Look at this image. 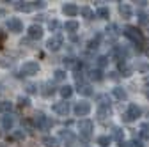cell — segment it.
<instances>
[{
    "label": "cell",
    "mask_w": 149,
    "mask_h": 147,
    "mask_svg": "<svg viewBox=\"0 0 149 147\" xmlns=\"http://www.w3.org/2000/svg\"><path fill=\"white\" fill-rule=\"evenodd\" d=\"M62 62H64V66H66V67H74V66H77V62H74V59H71V57L64 59Z\"/></svg>",
    "instance_id": "cell-29"
},
{
    "label": "cell",
    "mask_w": 149,
    "mask_h": 147,
    "mask_svg": "<svg viewBox=\"0 0 149 147\" xmlns=\"http://www.w3.org/2000/svg\"><path fill=\"white\" fill-rule=\"evenodd\" d=\"M13 122H14V121H13L11 115H6V117L2 119V126L6 128V130H11V128H13Z\"/></svg>",
    "instance_id": "cell-21"
},
{
    "label": "cell",
    "mask_w": 149,
    "mask_h": 147,
    "mask_svg": "<svg viewBox=\"0 0 149 147\" xmlns=\"http://www.w3.org/2000/svg\"><path fill=\"white\" fill-rule=\"evenodd\" d=\"M27 90H29L30 94H34V92H37V87H36V85H32V83H29V85H27Z\"/></svg>",
    "instance_id": "cell-35"
},
{
    "label": "cell",
    "mask_w": 149,
    "mask_h": 147,
    "mask_svg": "<svg viewBox=\"0 0 149 147\" xmlns=\"http://www.w3.org/2000/svg\"><path fill=\"white\" fill-rule=\"evenodd\" d=\"M78 21H74V20H71V21H66L64 23V30L66 32H69V34H73V32H77L78 30Z\"/></svg>",
    "instance_id": "cell-12"
},
{
    "label": "cell",
    "mask_w": 149,
    "mask_h": 147,
    "mask_svg": "<svg viewBox=\"0 0 149 147\" xmlns=\"http://www.w3.org/2000/svg\"><path fill=\"white\" fill-rule=\"evenodd\" d=\"M78 12H82V16H85L87 20H91V18H94V12L91 11V7H82Z\"/></svg>",
    "instance_id": "cell-23"
},
{
    "label": "cell",
    "mask_w": 149,
    "mask_h": 147,
    "mask_svg": "<svg viewBox=\"0 0 149 147\" xmlns=\"http://www.w3.org/2000/svg\"><path fill=\"white\" fill-rule=\"evenodd\" d=\"M0 110H2V112H11V110H13V103H9V101H2V103H0Z\"/></svg>",
    "instance_id": "cell-26"
},
{
    "label": "cell",
    "mask_w": 149,
    "mask_h": 147,
    "mask_svg": "<svg viewBox=\"0 0 149 147\" xmlns=\"http://www.w3.org/2000/svg\"><path fill=\"white\" fill-rule=\"evenodd\" d=\"M119 69L123 73V76H130V75H132V69L126 66V62H119Z\"/></svg>",
    "instance_id": "cell-22"
},
{
    "label": "cell",
    "mask_w": 149,
    "mask_h": 147,
    "mask_svg": "<svg viewBox=\"0 0 149 147\" xmlns=\"http://www.w3.org/2000/svg\"><path fill=\"white\" fill-rule=\"evenodd\" d=\"M2 16H6V11H4V9H0V18H2Z\"/></svg>",
    "instance_id": "cell-40"
},
{
    "label": "cell",
    "mask_w": 149,
    "mask_h": 147,
    "mask_svg": "<svg viewBox=\"0 0 149 147\" xmlns=\"http://www.w3.org/2000/svg\"><path fill=\"white\" fill-rule=\"evenodd\" d=\"M73 112H74V115H78V117H85L91 112V105L87 101H78L77 105H74Z\"/></svg>",
    "instance_id": "cell-5"
},
{
    "label": "cell",
    "mask_w": 149,
    "mask_h": 147,
    "mask_svg": "<svg viewBox=\"0 0 149 147\" xmlns=\"http://www.w3.org/2000/svg\"><path fill=\"white\" fill-rule=\"evenodd\" d=\"M142 115V110H140V106H137V105H130L128 106V112L126 114H123V119H124V122H133V121H137L139 117Z\"/></svg>",
    "instance_id": "cell-3"
},
{
    "label": "cell",
    "mask_w": 149,
    "mask_h": 147,
    "mask_svg": "<svg viewBox=\"0 0 149 147\" xmlns=\"http://www.w3.org/2000/svg\"><path fill=\"white\" fill-rule=\"evenodd\" d=\"M110 78L112 80H117V73H110Z\"/></svg>",
    "instance_id": "cell-39"
},
{
    "label": "cell",
    "mask_w": 149,
    "mask_h": 147,
    "mask_svg": "<svg viewBox=\"0 0 149 147\" xmlns=\"http://www.w3.org/2000/svg\"><path fill=\"white\" fill-rule=\"evenodd\" d=\"M71 94H73V87H71V85H64V87H61V96H62L64 99L71 98Z\"/></svg>",
    "instance_id": "cell-18"
},
{
    "label": "cell",
    "mask_w": 149,
    "mask_h": 147,
    "mask_svg": "<svg viewBox=\"0 0 149 147\" xmlns=\"http://www.w3.org/2000/svg\"><path fill=\"white\" fill-rule=\"evenodd\" d=\"M139 21L142 25H149V16L147 14H139Z\"/></svg>",
    "instance_id": "cell-30"
},
{
    "label": "cell",
    "mask_w": 149,
    "mask_h": 147,
    "mask_svg": "<svg viewBox=\"0 0 149 147\" xmlns=\"http://www.w3.org/2000/svg\"><path fill=\"white\" fill-rule=\"evenodd\" d=\"M96 14H98V16H100V18H103V20H107V18H108V16H110V11H108V9H107V7H100V9H98V12H96Z\"/></svg>",
    "instance_id": "cell-27"
},
{
    "label": "cell",
    "mask_w": 149,
    "mask_h": 147,
    "mask_svg": "<svg viewBox=\"0 0 149 147\" xmlns=\"http://www.w3.org/2000/svg\"><path fill=\"white\" fill-rule=\"evenodd\" d=\"M98 144L103 145V147H108L110 145V137H100L98 138Z\"/></svg>",
    "instance_id": "cell-28"
},
{
    "label": "cell",
    "mask_w": 149,
    "mask_h": 147,
    "mask_svg": "<svg viewBox=\"0 0 149 147\" xmlns=\"http://www.w3.org/2000/svg\"><path fill=\"white\" fill-rule=\"evenodd\" d=\"M112 92H114V96H116L117 99H121V101H124V99L128 98L126 90H124V89H121V87H116V89H112Z\"/></svg>",
    "instance_id": "cell-17"
},
{
    "label": "cell",
    "mask_w": 149,
    "mask_h": 147,
    "mask_svg": "<svg viewBox=\"0 0 149 147\" xmlns=\"http://www.w3.org/2000/svg\"><path fill=\"white\" fill-rule=\"evenodd\" d=\"M36 124H37V128H39V130H43V131H48L50 128L53 126V121L52 119H48V117H45L41 112L36 115Z\"/></svg>",
    "instance_id": "cell-4"
},
{
    "label": "cell",
    "mask_w": 149,
    "mask_h": 147,
    "mask_svg": "<svg viewBox=\"0 0 149 147\" xmlns=\"http://www.w3.org/2000/svg\"><path fill=\"white\" fill-rule=\"evenodd\" d=\"M119 147H133V142H121Z\"/></svg>",
    "instance_id": "cell-38"
},
{
    "label": "cell",
    "mask_w": 149,
    "mask_h": 147,
    "mask_svg": "<svg viewBox=\"0 0 149 147\" xmlns=\"http://www.w3.org/2000/svg\"><path fill=\"white\" fill-rule=\"evenodd\" d=\"M96 48H98V39H96V41H91V43H89V50H96Z\"/></svg>",
    "instance_id": "cell-36"
},
{
    "label": "cell",
    "mask_w": 149,
    "mask_h": 147,
    "mask_svg": "<svg viewBox=\"0 0 149 147\" xmlns=\"http://www.w3.org/2000/svg\"><path fill=\"white\" fill-rule=\"evenodd\" d=\"M107 32H110L112 35H117V27H116V25H110V27L107 28Z\"/></svg>",
    "instance_id": "cell-34"
},
{
    "label": "cell",
    "mask_w": 149,
    "mask_h": 147,
    "mask_svg": "<svg viewBox=\"0 0 149 147\" xmlns=\"http://www.w3.org/2000/svg\"><path fill=\"white\" fill-rule=\"evenodd\" d=\"M43 144H45L46 147H61L59 140L55 138V137H45V138H43Z\"/></svg>",
    "instance_id": "cell-15"
},
{
    "label": "cell",
    "mask_w": 149,
    "mask_h": 147,
    "mask_svg": "<svg viewBox=\"0 0 149 147\" xmlns=\"http://www.w3.org/2000/svg\"><path fill=\"white\" fill-rule=\"evenodd\" d=\"M62 43H64V39H62V35H53L52 39H48L46 46H48V50H52V51H57V50H61Z\"/></svg>",
    "instance_id": "cell-7"
},
{
    "label": "cell",
    "mask_w": 149,
    "mask_h": 147,
    "mask_svg": "<svg viewBox=\"0 0 149 147\" xmlns=\"http://www.w3.org/2000/svg\"><path fill=\"white\" fill-rule=\"evenodd\" d=\"M146 98H147V99H149V90H147V92H146Z\"/></svg>",
    "instance_id": "cell-43"
},
{
    "label": "cell",
    "mask_w": 149,
    "mask_h": 147,
    "mask_svg": "<svg viewBox=\"0 0 149 147\" xmlns=\"http://www.w3.org/2000/svg\"><path fill=\"white\" fill-rule=\"evenodd\" d=\"M53 112L59 114V115H68V114H69V105H68L66 101L55 103V105H53Z\"/></svg>",
    "instance_id": "cell-10"
},
{
    "label": "cell",
    "mask_w": 149,
    "mask_h": 147,
    "mask_svg": "<svg viewBox=\"0 0 149 147\" xmlns=\"http://www.w3.org/2000/svg\"><path fill=\"white\" fill-rule=\"evenodd\" d=\"M78 130H80V137H82L84 140H89L92 130H94V122L89 121V119H84V121L78 122Z\"/></svg>",
    "instance_id": "cell-1"
},
{
    "label": "cell",
    "mask_w": 149,
    "mask_h": 147,
    "mask_svg": "<svg viewBox=\"0 0 149 147\" xmlns=\"http://www.w3.org/2000/svg\"><path fill=\"white\" fill-rule=\"evenodd\" d=\"M16 9L18 11H23V12H29V11H32V6H29L27 2H20V4L16 6Z\"/></svg>",
    "instance_id": "cell-25"
},
{
    "label": "cell",
    "mask_w": 149,
    "mask_h": 147,
    "mask_svg": "<svg viewBox=\"0 0 149 147\" xmlns=\"http://www.w3.org/2000/svg\"><path fill=\"white\" fill-rule=\"evenodd\" d=\"M29 37L30 39H41L43 37V27L41 25H30L29 27Z\"/></svg>",
    "instance_id": "cell-9"
},
{
    "label": "cell",
    "mask_w": 149,
    "mask_h": 147,
    "mask_svg": "<svg viewBox=\"0 0 149 147\" xmlns=\"http://www.w3.org/2000/svg\"><path fill=\"white\" fill-rule=\"evenodd\" d=\"M112 137H114L116 140H119V142H123V137H124V131L121 130V128H116V130H114V133H112Z\"/></svg>",
    "instance_id": "cell-24"
},
{
    "label": "cell",
    "mask_w": 149,
    "mask_h": 147,
    "mask_svg": "<svg viewBox=\"0 0 149 147\" xmlns=\"http://www.w3.org/2000/svg\"><path fill=\"white\" fill-rule=\"evenodd\" d=\"M37 71H39V64L34 62V60H29L22 66V73L23 75H37Z\"/></svg>",
    "instance_id": "cell-6"
},
{
    "label": "cell",
    "mask_w": 149,
    "mask_h": 147,
    "mask_svg": "<svg viewBox=\"0 0 149 147\" xmlns=\"http://www.w3.org/2000/svg\"><path fill=\"white\" fill-rule=\"evenodd\" d=\"M91 78L96 80V82H101V80H103V73H101L100 69H92V71H91Z\"/></svg>",
    "instance_id": "cell-20"
},
{
    "label": "cell",
    "mask_w": 149,
    "mask_h": 147,
    "mask_svg": "<svg viewBox=\"0 0 149 147\" xmlns=\"http://www.w3.org/2000/svg\"><path fill=\"white\" fill-rule=\"evenodd\" d=\"M146 85H149V76H147V78H146Z\"/></svg>",
    "instance_id": "cell-41"
},
{
    "label": "cell",
    "mask_w": 149,
    "mask_h": 147,
    "mask_svg": "<svg viewBox=\"0 0 149 147\" xmlns=\"http://www.w3.org/2000/svg\"><path fill=\"white\" fill-rule=\"evenodd\" d=\"M78 11H80V9L74 6V4H66V6L62 7V12H64L66 16H77Z\"/></svg>",
    "instance_id": "cell-11"
},
{
    "label": "cell",
    "mask_w": 149,
    "mask_h": 147,
    "mask_svg": "<svg viewBox=\"0 0 149 147\" xmlns=\"http://www.w3.org/2000/svg\"><path fill=\"white\" fill-rule=\"evenodd\" d=\"M53 78L57 80V82L66 80V71H62V69H55V71H53Z\"/></svg>",
    "instance_id": "cell-19"
},
{
    "label": "cell",
    "mask_w": 149,
    "mask_h": 147,
    "mask_svg": "<svg viewBox=\"0 0 149 147\" xmlns=\"http://www.w3.org/2000/svg\"><path fill=\"white\" fill-rule=\"evenodd\" d=\"M96 101L100 103L101 108H108V106H110V98H108L107 94H100V96L96 98Z\"/></svg>",
    "instance_id": "cell-16"
},
{
    "label": "cell",
    "mask_w": 149,
    "mask_h": 147,
    "mask_svg": "<svg viewBox=\"0 0 149 147\" xmlns=\"http://www.w3.org/2000/svg\"><path fill=\"white\" fill-rule=\"evenodd\" d=\"M124 35L128 39H132L135 44H142L144 43V35H142V32L137 28V27H126V30H124Z\"/></svg>",
    "instance_id": "cell-2"
},
{
    "label": "cell",
    "mask_w": 149,
    "mask_h": 147,
    "mask_svg": "<svg viewBox=\"0 0 149 147\" xmlns=\"http://www.w3.org/2000/svg\"><path fill=\"white\" fill-rule=\"evenodd\" d=\"M7 28H9V32H22L23 23L18 20V18H9L7 20Z\"/></svg>",
    "instance_id": "cell-8"
},
{
    "label": "cell",
    "mask_w": 149,
    "mask_h": 147,
    "mask_svg": "<svg viewBox=\"0 0 149 147\" xmlns=\"http://www.w3.org/2000/svg\"><path fill=\"white\" fill-rule=\"evenodd\" d=\"M20 105L22 106H29V99L27 98H20Z\"/></svg>",
    "instance_id": "cell-37"
},
{
    "label": "cell",
    "mask_w": 149,
    "mask_h": 147,
    "mask_svg": "<svg viewBox=\"0 0 149 147\" xmlns=\"http://www.w3.org/2000/svg\"><path fill=\"white\" fill-rule=\"evenodd\" d=\"M107 64H108V59H107V57H100V59H98V66H100V67H103V66H107Z\"/></svg>",
    "instance_id": "cell-33"
},
{
    "label": "cell",
    "mask_w": 149,
    "mask_h": 147,
    "mask_svg": "<svg viewBox=\"0 0 149 147\" xmlns=\"http://www.w3.org/2000/svg\"><path fill=\"white\" fill-rule=\"evenodd\" d=\"M119 12H121L123 18H126V20H128V18H132V7H130L128 4H121L119 6Z\"/></svg>",
    "instance_id": "cell-13"
},
{
    "label": "cell",
    "mask_w": 149,
    "mask_h": 147,
    "mask_svg": "<svg viewBox=\"0 0 149 147\" xmlns=\"http://www.w3.org/2000/svg\"><path fill=\"white\" fill-rule=\"evenodd\" d=\"M146 55H147V57H149V48H147V50H146Z\"/></svg>",
    "instance_id": "cell-42"
},
{
    "label": "cell",
    "mask_w": 149,
    "mask_h": 147,
    "mask_svg": "<svg viewBox=\"0 0 149 147\" xmlns=\"http://www.w3.org/2000/svg\"><path fill=\"white\" fill-rule=\"evenodd\" d=\"M48 28H50V30H57V28H59V21H55V20H52V21L48 23Z\"/></svg>",
    "instance_id": "cell-32"
},
{
    "label": "cell",
    "mask_w": 149,
    "mask_h": 147,
    "mask_svg": "<svg viewBox=\"0 0 149 147\" xmlns=\"http://www.w3.org/2000/svg\"><path fill=\"white\" fill-rule=\"evenodd\" d=\"M0 37H2V34H0Z\"/></svg>",
    "instance_id": "cell-44"
},
{
    "label": "cell",
    "mask_w": 149,
    "mask_h": 147,
    "mask_svg": "<svg viewBox=\"0 0 149 147\" xmlns=\"http://www.w3.org/2000/svg\"><path fill=\"white\" fill-rule=\"evenodd\" d=\"M78 92H80L82 96H92V94H94V90H92V87H91V85H87V83H80Z\"/></svg>",
    "instance_id": "cell-14"
},
{
    "label": "cell",
    "mask_w": 149,
    "mask_h": 147,
    "mask_svg": "<svg viewBox=\"0 0 149 147\" xmlns=\"http://www.w3.org/2000/svg\"><path fill=\"white\" fill-rule=\"evenodd\" d=\"M98 115H100V117H107V115H110V108H100Z\"/></svg>",
    "instance_id": "cell-31"
}]
</instances>
